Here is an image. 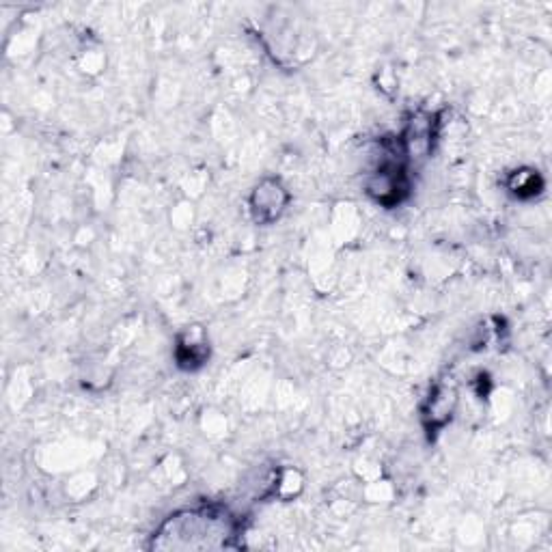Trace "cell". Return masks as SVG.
I'll return each instance as SVG.
<instances>
[{
    "label": "cell",
    "mask_w": 552,
    "mask_h": 552,
    "mask_svg": "<svg viewBox=\"0 0 552 552\" xmlns=\"http://www.w3.org/2000/svg\"><path fill=\"white\" fill-rule=\"evenodd\" d=\"M238 533L240 522L225 507L201 505L182 509L164 520L158 533H154V548H229Z\"/></svg>",
    "instance_id": "cell-1"
},
{
    "label": "cell",
    "mask_w": 552,
    "mask_h": 552,
    "mask_svg": "<svg viewBox=\"0 0 552 552\" xmlns=\"http://www.w3.org/2000/svg\"><path fill=\"white\" fill-rule=\"evenodd\" d=\"M287 205V192L279 179H264L251 197V212L257 223H274Z\"/></svg>",
    "instance_id": "cell-2"
},
{
    "label": "cell",
    "mask_w": 552,
    "mask_h": 552,
    "mask_svg": "<svg viewBox=\"0 0 552 552\" xmlns=\"http://www.w3.org/2000/svg\"><path fill=\"white\" fill-rule=\"evenodd\" d=\"M514 179H516V182L509 188H512L516 195H522L524 190H535L537 188V173H518V175H514Z\"/></svg>",
    "instance_id": "cell-3"
}]
</instances>
